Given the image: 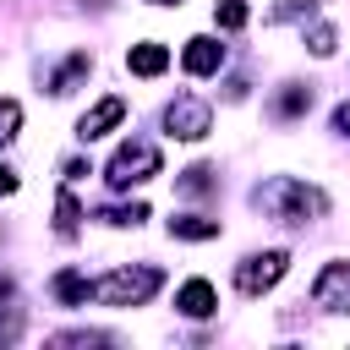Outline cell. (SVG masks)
<instances>
[{"instance_id":"6da1fadb","label":"cell","mask_w":350,"mask_h":350,"mask_svg":"<svg viewBox=\"0 0 350 350\" xmlns=\"http://www.w3.org/2000/svg\"><path fill=\"white\" fill-rule=\"evenodd\" d=\"M252 197H257V208H262L268 219H279V224H312V219L328 213V197H323L317 186L295 180V175H268Z\"/></svg>"},{"instance_id":"7c38bea8","label":"cell","mask_w":350,"mask_h":350,"mask_svg":"<svg viewBox=\"0 0 350 350\" xmlns=\"http://www.w3.org/2000/svg\"><path fill=\"white\" fill-rule=\"evenodd\" d=\"M55 295H60L66 306H82V301L93 295V284H88L77 268H60V273H55Z\"/></svg>"},{"instance_id":"2e32d148","label":"cell","mask_w":350,"mask_h":350,"mask_svg":"<svg viewBox=\"0 0 350 350\" xmlns=\"http://www.w3.org/2000/svg\"><path fill=\"white\" fill-rule=\"evenodd\" d=\"M77 219H82L77 197H71V191H60V197H55V230H60V235H77Z\"/></svg>"},{"instance_id":"484cf974","label":"cell","mask_w":350,"mask_h":350,"mask_svg":"<svg viewBox=\"0 0 350 350\" xmlns=\"http://www.w3.org/2000/svg\"><path fill=\"white\" fill-rule=\"evenodd\" d=\"M11 191H16V170H5V164H0V197H11Z\"/></svg>"},{"instance_id":"ffe728a7","label":"cell","mask_w":350,"mask_h":350,"mask_svg":"<svg viewBox=\"0 0 350 350\" xmlns=\"http://www.w3.org/2000/svg\"><path fill=\"white\" fill-rule=\"evenodd\" d=\"M98 219H104V224H120V230H126V224H142V219H148V208H142V202H131V208H104Z\"/></svg>"},{"instance_id":"277c9868","label":"cell","mask_w":350,"mask_h":350,"mask_svg":"<svg viewBox=\"0 0 350 350\" xmlns=\"http://www.w3.org/2000/svg\"><path fill=\"white\" fill-rule=\"evenodd\" d=\"M284 268H290V252H252L235 268V290L241 295H262V290H273L284 279Z\"/></svg>"},{"instance_id":"d4e9b609","label":"cell","mask_w":350,"mask_h":350,"mask_svg":"<svg viewBox=\"0 0 350 350\" xmlns=\"http://www.w3.org/2000/svg\"><path fill=\"white\" fill-rule=\"evenodd\" d=\"M88 175V159H66V180H82Z\"/></svg>"},{"instance_id":"603a6c76","label":"cell","mask_w":350,"mask_h":350,"mask_svg":"<svg viewBox=\"0 0 350 350\" xmlns=\"http://www.w3.org/2000/svg\"><path fill=\"white\" fill-rule=\"evenodd\" d=\"M334 131H339V137H350V98L334 109Z\"/></svg>"},{"instance_id":"cb8c5ba5","label":"cell","mask_w":350,"mask_h":350,"mask_svg":"<svg viewBox=\"0 0 350 350\" xmlns=\"http://www.w3.org/2000/svg\"><path fill=\"white\" fill-rule=\"evenodd\" d=\"M16 334H22V317H5V323H0V345H11Z\"/></svg>"},{"instance_id":"ac0fdd59","label":"cell","mask_w":350,"mask_h":350,"mask_svg":"<svg viewBox=\"0 0 350 350\" xmlns=\"http://www.w3.org/2000/svg\"><path fill=\"white\" fill-rule=\"evenodd\" d=\"M301 109H312V88H284V93H279V115L290 120V115H301Z\"/></svg>"},{"instance_id":"7a4b0ae2","label":"cell","mask_w":350,"mask_h":350,"mask_svg":"<svg viewBox=\"0 0 350 350\" xmlns=\"http://www.w3.org/2000/svg\"><path fill=\"white\" fill-rule=\"evenodd\" d=\"M159 284H164V273H159L153 262H142V268H115V273H104V279L93 284V301H104V306H142V301H153Z\"/></svg>"},{"instance_id":"5b68a950","label":"cell","mask_w":350,"mask_h":350,"mask_svg":"<svg viewBox=\"0 0 350 350\" xmlns=\"http://www.w3.org/2000/svg\"><path fill=\"white\" fill-rule=\"evenodd\" d=\"M164 131H170V137H180V142H197V137H208V131H213V109H208L202 98L180 93V98L164 109Z\"/></svg>"},{"instance_id":"5bb4252c","label":"cell","mask_w":350,"mask_h":350,"mask_svg":"<svg viewBox=\"0 0 350 350\" xmlns=\"http://www.w3.org/2000/svg\"><path fill=\"white\" fill-rule=\"evenodd\" d=\"M246 16H252V11H246V0H219V5H213V22H219L224 33L246 27Z\"/></svg>"},{"instance_id":"3957f363","label":"cell","mask_w":350,"mask_h":350,"mask_svg":"<svg viewBox=\"0 0 350 350\" xmlns=\"http://www.w3.org/2000/svg\"><path fill=\"white\" fill-rule=\"evenodd\" d=\"M109 186L115 191H131V186H142L148 175H159V148L153 142H120L115 153H109Z\"/></svg>"},{"instance_id":"ba28073f","label":"cell","mask_w":350,"mask_h":350,"mask_svg":"<svg viewBox=\"0 0 350 350\" xmlns=\"http://www.w3.org/2000/svg\"><path fill=\"white\" fill-rule=\"evenodd\" d=\"M180 66H186V71H191V77H213V71H219V66H224V44H219V38H208V33H202V38H191V44H186V49H180Z\"/></svg>"},{"instance_id":"44dd1931","label":"cell","mask_w":350,"mask_h":350,"mask_svg":"<svg viewBox=\"0 0 350 350\" xmlns=\"http://www.w3.org/2000/svg\"><path fill=\"white\" fill-rule=\"evenodd\" d=\"M49 345H115V334H98V328H77V334H55Z\"/></svg>"},{"instance_id":"4fadbf2b","label":"cell","mask_w":350,"mask_h":350,"mask_svg":"<svg viewBox=\"0 0 350 350\" xmlns=\"http://www.w3.org/2000/svg\"><path fill=\"white\" fill-rule=\"evenodd\" d=\"M88 66H93V60H88L82 49H77V55H71V60H66V66H60V71L49 77V93H71V88H77V82L88 77Z\"/></svg>"},{"instance_id":"30bf717a","label":"cell","mask_w":350,"mask_h":350,"mask_svg":"<svg viewBox=\"0 0 350 350\" xmlns=\"http://www.w3.org/2000/svg\"><path fill=\"white\" fill-rule=\"evenodd\" d=\"M126 66H131V77H159V71L170 66V49H164V44H131Z\"/></svg>"},{"instance_id":"8992f818","label":"cell","mask_w":350,"mask_h":350,"mask_svg":"<svg viewBox=\"0 0 350 350\" xmlns=\"http://www.w3.org/2000/svg\"><path fill=\"white\" fill-rule=\"evenodd\" d=\"M312 301L323 312H350V262H328L312 284Z\"/></svg>"},{"instance_id":"8fae6325","label":"cell","mask_w":350,"mask_h":350,"mask_svg":"<svg viewBox=\"0 0 350 350\" xmlns=\"http://www.w3.org/2000/svg\"><path fill=\"white\" fill-rule=\"evenodd\" d=\"M170 235H175V241H213V235H219V219L180 213V219H170Z\"/></svg>"},{"instance_id":"52a82bcc","label":"cell","mask_w":350,"mask_h":350,"mask_svg":"<svg viewBox=\"0 0 350 350\" xmlns=\"http://www.w3.org/2000/svg\"><path fill=\"white\" fill-rule=\"evenodd\" d=\"M120 120H126V98H115V93H109V98H98V104L77 120V137H82V142H93V137H104V131H109V126H120Z\"/></svg>"},{"instance_id":"4316f807","label":"cell","mask_w":350,"mask_h":350,"mask_svg":"<svg viewBox=\"0 0 350 350\" xmlns=\"http://www.w3.org/2000/svg\"><path fill=\"white\" fill-rule=\"evenodd\" d=\"M153 5H180V0H153Z\"/></svg>"},{"instance_id":"e0dca14e","label":"cell","mask_w":350,"mask_h":350,"mask_svg":"<svg viewBox=\"0 0 350 350\" xmlns=\"http://www.w3.org/2000/svg\"><path fill=\"white\" fill-rule=\"evenodd\" d=\"M16 131H22V104H16V98H0V148H5Z\"/></svg>"},{"instance_id":"9c48e42d","label":"cell","mask_w":350,"mask_h":350,"mask_svg":"<svg viewBox=\"0 0 350 350\" xmlns=\"http://www.w3.org/2000/svg\"><path fill=\"white\" fill-rule=\"evenodd\" d=\"M175 312H180V317H213V312H219L213 284H208V279H186V284L175 290Z\"/></svg>"},{"instance_id":"9a60e30c","label":"cell","mask_w":350,"mask_h":350,"mask_svg":"<svg viewBox=\"0 0 350 350\" xmlns=\"http://www.w3.org/2000/svg\"><path fill=\"white\" fill-rule=\"evenodd\" d=\"M186 197H202V191H213V170L208 164H191V170H180V180H175Z\"/></svg>"},{"instance_id":"7402d4cb","label":"cell","mask_w":350,"mask_h":350,"mask_svg":"<svg viewBox=\"0 0 350 350\" xmlns=\"http://www.w3.org/2000/svg\"><path fill=\"white\" fill-rule=\"evenodd\" d=\"M334 44H339V33H334V27H312V38H306V49H312V55H334Z\"/></svg>"},{"instance_id":"d6986e66","label":"cell","mask_w":350,"mask_h":350,"mask_svg":"<svg viewBox=\"0 0 350 350\" xmlns=\"http://www.w3.org/2000/svg\"><path fill=\"white\" fill-rule=\"evenodd\" d=\"M312 11H317V0H279L268 11V22H295V16H312Z\"/></svg>"}]
</instances>
